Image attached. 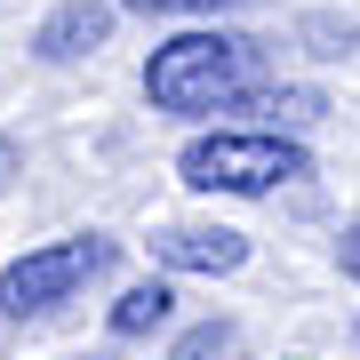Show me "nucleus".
<instances>
[{
	"mask_svg": "<svg viewBox=\"0 0 360 360\" xmlns=\"http://www.w3.org/2000/svg\"><path fill=\"white\" fill-rule=\"evenodd\" d=\"M136 16H217V8H240V0H120Z\"/></svg>",
	"mask_w": 360,
	"mask_h": 360,
	"instance_id": "9",
	"label": "nucleus"
},
{
	"mask_svg": "<svg viewBox=\"0 0 360 360\" xmlns=\"http://www.w3.org/2000/svg\"><path fill=\"white\" fill-rule=\"evenodd\" d=\"M232 345H240V328H232V321H208L193 336H176V360H224Z\"/></svg>",
	"mask_w": 360,
	"mask_h": 360,
	"instance_id": "8",
	"label": "nucleus"
},
{
	"mask_svg": "<svg viewBox=\"0 0 360 360\" xmlns=\"http://www.w3.org/2000/svg\"><path fill=\"white\" fill-rule=\"evenodd\" d=\"M240 112H257L264 129H312V120L328 112V96H321V89H272V80H264V89L248 96Z\"/></svg>",
	"mask_w": 360,
	"mask_h": 360,
	"instance_id": "6",
	"label": "nucleus"
},
{
	"mask_svg": "<svg viewBox=\"0 0 360 360\" xmlns=\"http://www.w3.org/2000/svg\"><path fill=\"white\" fill-rule=\"evenodd\" d=\"M153 264L160 272H240L248 264V232H232V224H168L153 232Z\"/></svg>",
	"mask_w": 360,
	"mask_h": 360,
	"instance_id": "4",
	"label": "nucleus"
},
{
	"mask_svg": "<svg viewBox=\"0 0 360 360\" xmlns=\"http://www.w3.org/2000/svg\"><path fill=\"white\" fill-rule=\"evenodd\" d=\"M112 264H120V240H104V232H65V240H40V248H25V257L0 272V321H40V312H56V304H72V296H89Z\"/></svg>",
	"mask_w": 360,
	"mask_h": 360,
	"instance_id": "3",
	"label": "nucleus"
},
{
	"mask_svg": "<svg viewBox=\"0 0 360 360\" xmlns=\"http://www.w3.org/2000/svg\"><path fill=\"white\" fill-rule=\"evenodd\" d=\"M176 176L193 184V193L257 200V193H281V184L312 176V153L288 129H217V136H193L176 153Z\"/></svg>",
	"mask_w": 360,
	"mask_h": 360,
	"instance_id": "2",
	"label": "nucleus"
},
{
	"mask_svg": "<svg viewBox=\"0 0 360 360\" xmlns=\"http://www.w3.org/2000/svg\"><path fill=\"white\" fill-rule=\"evenodd\" d=\"M168 312H176V288L168 281H136V288H120V304H112V336H153Z\"/></svg>",
	"mask_w": 360,
	"mask_h": 360,
	"instance_id": "7",
	"label": "nucleus"
},
{
	"mask_svg": "<svg viewBox=\"0 0 360 360\" xmlns=\"http://www.w3.org/2000/svg\"><path fill=\"white\" fill-rule=\"evenodd\" d=\"M264 89V49L248 32H176L144 65V96L153 112L200 120V112H240Z\"/></svg>",
	"mask_w": 360,
	"mask_h": 360,
	"instance_id": "1",
	"label": "nucleus"
},
{
	"mask_svg": "<svg viewBox=\"0 0 360 360\" xmlns=\"http://www.w3.org/2000/svg\"><path fill=\"white\" fill-rule=\"evenodd\" d=\"M352 345H360V328H352Z\"/></svg>",
	"mask_w": 360,
	"mask_h": 360,
	"instance_id": "13",
	"label": "nucleus"
},
{
	"mask_svg": "<svg viewBox=\"0 0 360 360\" xmlns=\"http://www.w3.org/2000/svg\"><path fill=\"white\" fill-rule=\"evenodd\" d=\"M296 360H312V352H296Z\"/></svg>",
	"mask_w": 360,
	"mask_h": 360,
	"instance_id": "12",
	"label": "nucleus"
},
{
	"mask_svg": "<svg viewBox=\"0 0 360 360\" xmlns=\"http://www.w3.org/2000/svg\"><path fill=\"white\" fill-rule=\"evenodd\" d=\"M8 168H16V144H8V136H0V176H8Z\"/></svg>",
	"mask_w": 360,
	"mask_h": 360,
	"instance_id": "11",
	"label": "nucleus"
},
{
	"mask_svg": "<svg viewBox=\"0 0 360 360\" xmlns=\"http://www.w3.org/2000/svg\"><path fill=\"white\" fill-rule=\"evenodd\" d=\"M112 16H120V0H65V8L40 16L32 56H40V65H72V56H89V49L112 40Z\"/></svg>",
	"mask_w": 360,
	"mask_h": 360,
	"instance_id": "5",
	"label": "nucleus"
},
{
	"mask_svg": "<svg viewBox=\"0 0 360 360\" xmlns=\"http://www.w3.org/2000/svg\"><path fill=\"white\" fill-rule=\"evenodd\" d=\"M336 264H345V281H360V217L345 224V240H336Z\"/></svg>",
	"mask_w": 360,
	"mask_h": 360,
	"instance_id": "10",
	"label": "nucleus"
}]
</instances>
